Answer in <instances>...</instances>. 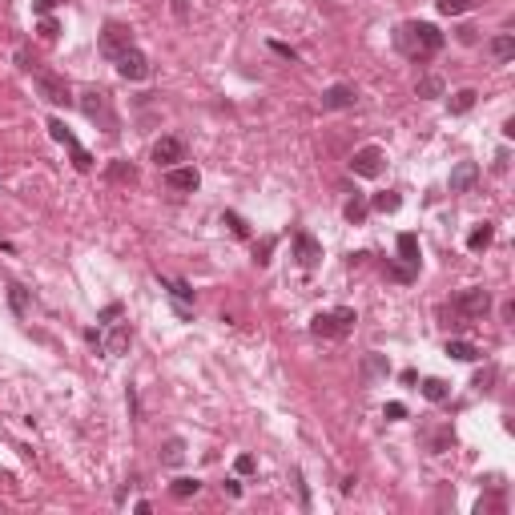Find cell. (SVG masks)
I'll return each mask as SVG.
<instances>
[{"label":"cell","instance_id":"4dcf8cb0","mask_svg":"<svg viewBox=\"0 0 515 515\" xmlns=\"http://www.w3.org/2000/svg\"><path fill=\"white\" fill-rule=\"evenodd\" d=\"M467 8H475V0H439V13L443 16H463Z\"/></svg>","mask_w":515,"mask_h":515},{"label":"cell","instance_id":"ac0fdd59","mask_svg":"<svg viewBox=\"0 0 515 515\" xmlns=\"http://www.w3.org/2000/svg\"><path fill=\"white\" fill-rule=\"evenodd\" d=\"M447 354L451 358H459V362H475V358H479V346H475V342H463V338H451L447 342Z\"/></svg>","mask_w":515,"mask_h":515},{"label":"cell","instance_id":"83f0119b","mask_svg":"<svg viewBox=\"0 0 515 515\" xmlns=\"http://www.w3.org/2000/svg\"><path fill=\"white\" fill-rule=\"evenodd\" d=\"M157 282H161V286H169V294H174V298H185V302L193 298L190 282H181V278H161V274H157Z\"/></svg>","mask_w":515,"mask_h":515},{"label":"cell","instance_id":"ffe728a7","mask_svg":"<svg viewBox=\"0 0 515 515\" xmlns=\"http://www.w3.org/2000/svg\"><path fill=\"white\" fill-rule=\"evenodd\" d=\"M386 370H390V362H386L383 354H367V358H362V379H383Z\"/></svg>","mask_w":515,"mask_h":515},{"label":"cell","instance_id":"836d02e7","mask_svg":"<svg viewBox=\"0 0 515 515\" xmlns=\"http://www.w3.org/2000/svg\"><path fill=\"white\" fill-rule=\"evenodd\" d=\"M41 36H45V41H57V36H61V24H57V20H52V16H41Z\"/></svg>","mask_w":515,"mask_h":515},{"label":"cell","instance_id":"ab89813d","mask_svg":"<svg viewBox=\"0 0 515 515\" xmlns=\"http://www.w3.org/2000/svg\"><path fill=\"white\" fill-rule=\"evenodd\" d=\"M57 4H61V0H32V13H36V16H48Z\"/></svg>","mask_w":515,"mask_h":515},{"label":"cell","instance_id":"44dd1931","mask_svg":"<svg viewBox=\"0 0 515 515\" xmlns=\"http://www.w3.org/2000/svg\"><path fill=\"white\" fill-rule=\"evenodd\" d=\"M169 491H174V499H193L197 491H202V483H197V479H190V475H181V479H174V483H169Z\"/></svg>","mask_w":515,"mask_h":515},{"label":"cell","instance_id":"d590c367","mask_svg":"<svg viewBox=\"0 0 515 515\" xmlns=\"http://www.w3.org/2000/svg\"><path fill=\"white\" fill-rule=\"evenodd\" d=\"M85 342L97 346V351H105V334H101V326H89V330H85Z\"/></svg>","mask_w":515,"mask_h":515},{"label":"cell","instance_id":"7c38bea8","mask_svg":"<svg viewBox=\"0 0 515 515\" xmlns=\"http://www.w3.org/2000/svg\"><path fill=\"white\" fill-rule=\"evenodd\" d=\"M475 181H479V165H475V161H459V165L451 169V193H467Z\"/></svg>","mask_w":515,"mask_h":515},{"label":"cell","instance_id":"9a60e30c","mask_svg":"<svg viewBox=\"0 0 515 515\" xmlns=\"http://www.w3.org/2000/svg\"><path fill=\"white\" fill-rule=\"evenodd\" d=\"M487 52H491V61H512L515 57V36L512 32H499V36H491V41H487Z\"/></svg>","mask_w":515,"mask_h":515},{"label":"cell","instance_id":"74e56055","mask_svg":"<svg viewBox=\"0 0 515 515\" xmlns=\"http://www.w3.org/2000/svg\"><path fill=\"white\" fill-rule=\"evenodd\" d=\"M270 254H274V238H266V241H262V246H258V250H254L258 266H266V262H270Z\"/></svg>","mask_w":515,"mask_h":515},{"label":"cell","instance_id":"cb8c5ba5","mask_svg":"<svg viewBox=\"0 0 515 515\" xmlns=\"http://www.w3.org/2000/svg\"><path fill=\"white\" fill-rule=\"evenodd\" d=\"M475 97H479L475 89H459V93H455V97L447 101V109H451V113H467V109H475Z\"/></svg>","mask_w":515,"mask_h":515},{"label":"cell","instance_id":"d6986e66","mask_svg":"<svg viewBox=\"0 0 515 515\" xmlns=\"http://www.w3.org/2000/svg\"><path fill=\"white\" fill-rule=\"evenodd\" d=\"M418 390H423V399H427V402H447L451 399V386L443 383V379H423Z\"/></svg>","mask_w":515,"mask_h":515},{"label":"cell","instance_id":"8992f818","mask_svg":"<svg viewBox=\"0 0 515 515\" xmlns=\"http://www.w3.org/2000/svg\"><path fill=\"white\" fill-rule=\"evenodd\" d=\"M129 45H133L129 29H125V24H117V20H109V24H105V32H101V52L117 61V57H121V52H125Z\"/></svg>","mask_w":515,"mask_h":515},{"label":"cell","instance_id":"7bdbcfd3","mask_svg":"<svg viewBox=\"0 0 515 515\" xmlns=\"http://www.w3.org/2000/svg\"><path fill=\"white\" fill-rule=\"evenodd\" d=\"M386 418H407V407L402 402H386Z\"/></svg>","mask_w":515,"mask_h":515},{"label":"cell","instance_id":"6da1fadb","mask_svg":"<svg viewBox=\"0 0 515 515\" xmlns=\"http://www.w3.org/2000/svg\"><path fill=\"white\" fill-rule=\"evenodd\" d=\"M399 48L407 57H415V61H427V57H435L443 48V32L435 24H427V20H407L399 29Z\"/></svg>","mask_w":515,"mask_h":515},{"label":"cell","instance_id":"9c48e42d","mask_svg":"<svg viewBox=\"0 0 515 515\" xmlns=\"http://www.w3.org/2000/svg\"><path fill=\"white\" fill-rule=\"evenodd\" d=\"M80 109H85V117H101L105 125H113V117H109V93L105 89H85L80 93Z\"/></svg>","mask_w":515,"mask_h":515},{"label":"cell","instance_id":"7402d4cb","mask_svg":"<svg viewBox=\"0 0 515 515\" xmlns=\"http://www.w3.org/2000/svg\"><path fill=\"white\" fill-rule=\"evenodd\" d=\"M399 254L407 266H418V238L415 234H399Z\"/></svg>","mask_w":515,"mask_h":515},{"label":"cell","instance_id":"e0dca14e","mask_svg":"<svg viewBox=\"0 0 515 515\" xmlns=\"http://www.w3.org/2000/svg\"><path fill=\"white\" fill-rule=\"evenodd\" d=\"M491 238H495V225H491V222L475 225V230H471V238H467V250H471V254H483V250L491 246Z\"/></svg>","mask_w":515,"mask_h":515},{"label":"cell","instance_id":"f35d334b","mask_svg":"<svg viewBox=\"0 0 515 515\" xmlns=\"http://www.w3.org/2000/svg\"><path fill=\"white\" fill-rule=\"evenodd\" d=\"M254 455H238V459H234V471H238V475H250V471H254Z\"/></svg>","mask_w":515,"mask_h":515},{"label":"cell","instance_id":"1f68e13d","mask_svg":"<svg viewBox=\"0 0 515 515\" xmlns=\"http://www.w3.org/2000/svg\"><path fill=\"white\" fill-rule=\"evenodd\" d=\"M69 153H73V165H77L80 174H89V169H93V153H89L85 145H73Z\"/></svg>","mask_w":515,"mask_h":515},{"label":"cell","instance_id":"ba28073f","mask_svg":"<svg viewBox=\"0 0 515 515\" xmlns=\"http://www.w3.org/2000/svg\"><path fill=\"white\" fill-rule=\"evenodd\" d=\"M351 169L358 177H379V174H383V149H379V145H362V149L354 153Z\"/></svg>","mask_w":515,"mask_h":515},{"label":"cell","instance_id":"277c9868","mask_svg":"<svg viewBox=\"0 0 515 515\" xmlns=\"http://www.w3.org/2000/svg\"><path fill=\"white\" fill-rule=\"evenodd\" d=\"M32 80H36V93L45 97L48 105H64V109H69V105L77 101V97H73V89H69L61 77H52V73H36Z\"/></svg>","mask_w":515,"mask_h":515},{"label":"cell","instance_id":"b9f144b4","mask_svg":"<svg viewBox=\"0 0 515 515\" xmlns=\"http://www.w3.org/2000/svg\"><path fill=\"white\" fill-rule=\"evenodd\" d=\"M270 48L278 52V57H286V61H298V52H294L290 45H282V41H270Z\"/></svg>","mask_w":515,"mask_h":515},{"label":"cell","instance_id":"52a82bcc","mask_svg":"<svg viewBox=\"0 0 515 515\" xmlns=\"http://www.w3.org/2000/svg\"><path fill=\"white\" fill-rule=\"evenodd\" d=\"M117 73H121L125 80H145V77H149V61H145V52H141V48H133V45H129L125 52L117 57Z\"/></svg>","mask_w":515,"mask_h":515},{"label":"cell","instance_id":"e575fe53","mask_svg":"<svg viewBox=\"0 0 515 515\" xmlns=\"http://www.w3.org/2000/svg\"><path fill=\"white\" fill-rule=\"evenodd\" d=\"M222 222L230 225V230H234V234H238V238H246V234H250V225L241 222L238 213H234V209H230V213H222Z\"/></svg>","mask_w":515,"mask_h":515},{"label":"cell","instance_id":"603a6c76","mask_svg":"<svg viewBox=\"0 0 515 515\" xmlns=\"http://www.w3.org/2000/svg\"><path fill=\"white\" fill-rule=\"evenodd\" d=\"M342 213H346V222H351V225H362V222H367V213H370V206L362 202V197H351Z\"/></svg>","mask_w":515,"mask_h":515},{"label":"cell","instance_id":"4fadbf2b","mask_svg":"<svg viewBox=\"0 0 515 515\" xmlns=\"http://www.w3.org/2000/svg\"><path fill=\"white\" fill-rule=\"evenodd\" d=\"M358 93H354V85H330L326 93H322V109H351Z\"/></svg>","mask_w":515,"mask_h":515},{"label":"cell","instance_id":"8d00e7d4","mask_svg":"<svg viewBox=\"0 0 515 515\" xmlns=\"http://www.w3.org/2000/svg\"><path fill=\"white\" fill-rule=\"evenodd\" d=\"M386 274L399 278V282H411V278H415V266H386Z\"/></svg>","mask_w":515,"mask_h":515},{"label":"cell","instance_id":"d6a6232c","mask_svg":"<svg viewBox=\"0 0 515 515\" xmlns=\"http://www.w3.org/2000/svg\"><path fill=\"white\" fill-rule=\"evenodd\" d=\"M121 314H125V310H121V302H113V306H105V310L97 314V322H101V326H117V318H121Z\"/></svg>","mask_w":515,"mask_h":515},{"label":"cell","instance_id":"5bb4252c","mask_svg":"<svg viewBox=\"0 0 515 515\" xmlns=\"http://www.w3.org/2000/svg\"><path fill=\"white\" fill-rule=\"evenodd\" d=\"M129 342H133V330H129L125 322H117L109 330V338H105V354H109V358H121V354L129 351Z\"/></svg>","mask_w":515,"mask_h":515},{"label":"cell","instance_id":"2e32d148","mask_svg":"<svg viewBox=\"0 0 515 515\" xmlns=\"http://www.w3.org/2000/svg\"><path fill=\"white\" fill-rule=\"evenodd\" d=\"M157 455H161V463H165V467H181V463H185V439H177V435H174V439H165Z\"/></svg>","mask_w":515,"mask_h":515},{"label":"cell","instance_id":"5b68a950","mask_svg":"<svg viewBox=\"0 0 515 515\" xmlns=\"http://www.w3.org/2000/svg\"><path fill=\"white\" fill-rule=\"evenodd\" d=\"M153 161H157V169H174L177 161H185V141L181 137H157L153 141Z\"/></svg>","mask_w":515,"mask_h":515},{"label":"cell","instance_id":"f546056e","mask_svg":"<svg viewBox=\"0 0 515 515\" xmlns=\"http://www.w3.org/2000/svg\"><path fill=\"white\" fill-rule=\"evenodd\" d=\"M415 93L418 97H443V77H435V73H431V77H423Z\"/></svg>","mask_w":515,"mask_h":515},{"label":"cell","instance_id":"3957f363","mask_svg":"<svg viewBox=\"0 0 515 515\" xmlns=\"http://www.w3.org/2000/svg\"><path fill=\"white\" fill-rule=\"evenodd\" d=\"M455 314H463V318H483L487 310H491V294L483 286H467V290H459L455 294Z\"/></svg>","mask_w":515,"mask_h":515},{"label":"cell","instance_id":"7a4b0ae2","mask_svg":"<svg viewBox=\"0 0 515 515\" xmlns=\"http://www.w3.org/2000/svg\"><path fill=\"white\" fill-rule=\"evenodd\" d=\"M354 322H358V314H354L351 306H338V310H322V314H314L310 318V334L318 338H342L354 330Z\"/></svg>","mask_w":515,"mask_h":515},{"label":"cell","instance_id":"8fae6325","mask_svg":"<svg viewBox=\"0 0 515 515\" xmlns=\"http://www.w3.org/2000/svg\"><path fill=\"white\" fill-rule=\"evenodd\" d=\"M165 185H169V190H181V193H193L202 185V177H197L193 165H174V169H165Z\"/></svg>","mask_w":515,"mask_h":515},{"label":"cell","instance_id":"60d3db41","mask_svg":"<svg viewBox=\"0 0 515 515\" xmlns=\"http://www.w3.org/2000/svg\"><path fill=\"white\" fill-rule=\"evenodd\" d=\"M491 379H495V370H491V367L479 370V374H475V386H479V390H491Z\"/></svg>","mask_w":515,"mask_h":515},{"label":"cell","instance_id":"ee69618b","mask_svg":"<svg viewBox=\"0 0 515 515\" xmlns=\"http://www.w3.org/2000/svg\"><path fill=\"white\" fill-rule=\"evenodd\" d=\"M459 41H463V45H475V29H471V24H463V29H459Z\"/></svg>","mask_w":515,"mask_h":515},{"label":"cell","instance_id":"f1b7e54d","mask_svg":"<svg viewBox=\"0 0 515 515\" xmlns=\"http://www.w3.org/2000/svg\"><path fill=\"white\" fill-rule=\"evenodd\" d=\"M109 177H113V181H129V185H133V181H137V169H133L129 161H113V165H109Z\"/></svg>","mask_w":515,"mask_h":515},{"label":"cell","instance_id":"4316f807","mask_svg":"<svg viewBox=\"0 0 515 515\" xmlns=\"http://www.w3.org/2000/svg\"><path fill=\"white\" fill-rule=\"evenodd\" d=\"M8 306L16 310V318L29 314V294H24V286H8Z\"/></svg>","mask_w":515,"mask_h":515},{"label":"cell","instance_id":"484cf974","mask_svg":"<svg viewBox=\"0 0 515 515\" xmlns=\"http://www.w3.org/2000/svg\"><path fill=\"white\" fill-rule=\"evenodd\" d=\"M48 133H52V141H61L64 149H73V145H80L77 137H73V133H69V125H64V121H57V117H52V121H48Z\"/></svg>","mask_w":515,"mask_h":515},{"label":"cell","instance_id":"d4e9b609","mask_svg":"<svg viewBox=\"0 0 515 515\" xmlns=\"http://www.w3.org/2000/svg\"><path fill=\"white\" fill-rule=\"evenodd\" d=\"M370 206L379 209V213H395V209L402 206V197L395 190H386V193H374V202H370Z\"/></svg>","mask_w":515,"mask_h":515},{"label":"cell","instance_id":"30bf717a","mask_svg":"<svg viewBox=\"0 0 515 515\" xmlns=\"http://www.w3.org/2000/svg\"><path fill=\"white\" fill-rule=\"evenodd\" d=\"M294 258H298V266H302V270H314V266L322 262L318 238H310V234H294Z\"/></svg>","mask_w":515,"mask_h":515}]
</instances>
